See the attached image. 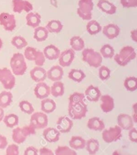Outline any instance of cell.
Returning a JSON list of instances; mask_svg holds the SVG:
<instances>
[{
    "instance_id": "cell-1",
    "label": "cell",
    "mask_w": 137,
    "mask_h": 155,
    "mask_svg": "<svg viewBox=\"0 0 137 155\" xmlns=\"http://www.w3.org/2000/svg\"><path fill=\"white\" fill-rule=\"evenodd\" d=\"M114 60L119 66L125 67L136 58V52L132 46L123 47L118 53L114 55Z\"/></svg>"
},
{
    "instance_id": "cell-2",
    "label": "cell",
    "mask_w": 137,
    "mask_h": 155,
    "mask_svg": "<svg viewBox=\"0 0 137 155\" xmlns=\"http://www.w3.org/2000/svg\"><path fill=\"white\" fill-rule=\"evenodd\" d=\"M11 71L15 76H23L27 69L26 62L23 54L14 53L10 60Z\"/></svg>"
},
{
    "instance_id": "cell-3",
    "label": "cell",
    "mask_w": 137,
    "mask_h": 155,
    "mask_svg": "<svg viewBox=\"0 0 137 155\" xmlns=\"http://www.w3.org/2000/svg\"><path fill=\"white\" fill-rule=\"evenodd\" d=\"M102 55L93 48H87L82 50V60L90 67L98 68L102 65Z\"/></svg>"
},
{
    "instance_id": "cell-4",
    "label": "cell",
    "mask_w": 137,
    "mask_h": 155,
    "mask_svg": "<svg viewBox=\"0 0 137 155\" xmlns=\"http://www.w3.org/2000/svg\"><path fill=\"white\" fill-rule=\"evenodd\" d=\"M36 129L31 125L24 126L23 127H16L12 131V140L17 145L23 143L30 136L36 134Z\"/></svg>"
},
{
    "instance_id": "cell-5",
    "label": "cell",
    "mask_w": 137,
    "mask_h": 155,
    "mask_svg": "<svg viewBox=\"0 0 137 155\" xmlns=\"http://www.w3.org/2000/svg\"><path fill=\"white\" fill-rule=\"evenodd\" d=\"M24 58L30 61H34L36 66L42 67L45 63V57L43 52L34 47L26 46L24 50Z\"/></svg>"
},
{
    "instance_id": "cell-6",
    "label": "cell",
    "mask_w": 137,
    "mask_h": 155,
    "mask_svg": "<svg viewBox=\"0 0 137 155\" xmlns=\"http://www.w3.org/2000/svg\"><path fill=\"white\" fill-rule=\"evenodd\" d=\"M69 117L72 120H81L87 113V105L85 102L69 104L68 107Z\"/></svg>"
},
{
    "instance_id": "cell-7",
    "label": "cell",
    "mask_w": 137,
    "mask_h": 155,
    "mask_svg": "<svg viewBox=\"0 0 137 155\" xmlns=\"http://www.w3.org/2000/svg\"><path fill=\"white\" fill-rule=\"evenodd\" d=\"M93 6V0H79L77 14L84 21H90L92 18Z\"/></svg>"
},
{
    "instance_id": "cell-8",
    "label": "cell",
    "mask_w": 137,
    "mask_h": 155,
    "mask_svg": "<svg viewBox=\"0 0 137 155\" xmlns=\"http://www.w3.org/2000/svg\"><path fill=\"white\" fill-rule=\"evenodd\" d=\"M0 83L5 89H8V90L12 89L16 84L15 75L8 68H1L0 69Z\"/></svg>"
},
{
    "instance_id": "cell-9",
    "label": "cell",
    "mask_w": 137,
    "mask_h": 155,
    "mask_svg": "<svg viewBox=\"0 0 137 155\" xmlns=\"http://www.w3.org/2000/svg\"><path fill=\"white\" fill-rule=\"evenodd\" d=\"M102 132V140L108 144L117 142L122 138V130L118 126L110 127Z\"/></svg>"
},
{
    "instance_id": "cell-10",
    "label": "cell",
    "mask_w": 137,
    "mask_h": 155,
    "mask_svg": "<svg viewBox=\"0 0 137 155\" xmlns=\"http://www.w3.org/2000/svg\"><path fill=\"white\" fill-rule=\"evenodd\" d=\"M48 124V117L47 114L44 112H33L30 117V125L36 130H42L46 128Z\"/></svg>"
},
{
    "instance_id": "cell-11",
    "label": "cell",
    "mask_w": 137,
    "mask_h": 155,
    "mask_svg": "<svg viewBox=\"0 0 137 155\" xmlns=\"http://www.w3.org/2000/svg\"><path fill=\"white\" fill-rule=\"evenodd\" d=\"M0 25L2 26L6 31H13L17 26L14 15L8 12H2L0 14Z\"/></svg>"
},
{
    "instance_id": "cell-12",
    "label": "cell",
    "mask_w": 137,
    "mask_h": 155,
    "mask_svg": "<svg viewBox=\"0 0 137 155\" xmlns=\"http://www.w3.org/2000/svg\"><path fill=\"white\" fill-rule=\"evenodd\" d=\"M75 57V53L72 48L66 49L63 52H60V56L58 58L59 64L62 68H66L72 64Z\"/></svg>"
},
{
    "instance_id": "cell-13",
    "label": "cell",
    "mask_w": 137,
    "mask_h": 155,
    "mask_svg": "<svg viewBox=\"0 0 137 155\" xmlns=\"http://www.w3.org/2000/svg\"><path fill=\"white\" fill-rule=\"evenodd\" d=\"M12 7L15 13L26 12L27 13L33 10V6L27 0H12Z\"/></svg>"
},
{
    "instance_id": "cell-14",
    "label": "cell",
    "mask_w": 137,
    "mask_h": 155,
    "mask_svg": "<svg viewBox=\"0 0 137 155\" xmlns=\"http://www.w3.org/2000/svg\"><path fill=\"white\" fill-rule=\"evenodd\" d=\"M73 127V121L66 116L60 117L57 122V129L60 133H68Z\"/></svg>"
},
{
    "instance_id": "cell-15",
    "label": "cell",
    "mask_w": 137,
    "mask_h": 155,
    "mask_svg": "<svg viewBox=\"0 0 137 155\" xmlns=\"http://www.w3.org/2000/svg\"><path fill=\"white\" fill-rule=\"evenodd\" d=\"M117 126L121 130H129L134 126V122L130 115L126 114H120L117 118Z\"/></svg>"
},
{
    "instance_id": "cell-16",
    "label": "cell",
    "mask_w": 137,
    "mask_h": 155,
    "mask_svg": "<svg viewBox=\"0 0 137 155\" xmlns=\"http://www.w3.org/2000/svg\"><path fill=\"white\" fill-rule=\"evenodd\" d=\"M34 93L36 98L42 100L51 95V87L45 83V82L38 83L34 89Z\"/></svg>"
},
{
    "instance_id": "cell-17",
    "label": "cell",
    "mask_w": 137,
    "mask_h": 155,
    "mask_svg": "<svg viewBox=\"0 0 137 155\" xmlns=\"http://www.w3.org/2000/svg\"><path fill=\"white\" fill-rule=\"evenodd\" d=\"M101 101L100 107L101 110L104 113H109L111 112L114 108V100L111 95H101L99 98Z\"/></svg>"
},
{
    "instance_id": "cell-18",
    "label": "cell",
    "mask_w": 137,
    "mask_h": 155,
    "mask_svg": "<svg viewBox=\"0 0 137 155\" xmlns=\"http://www.w3.org/2000/svg\"><path fill=\"white\" fill-rule=\"evenodd\" d=\"M102 34L108 39H113L119 36L120 32V27L114 24H107L104 27H102Z\"/></svg>"
},
{
    "instance_id": "cell-19",
    "label": "cell",
    "mask_w": 137,
    "mask_h": 155,
    "mask_svg": "<svg viewBox=\"0 0 137 155\" xmlns=\"http://www.w3.org/2000/svg\"><path fill=\"white\" fill-rule=\"evenodd\" d=\"M30 77L36 83L45 82L47 79V71L42 67L36 66L30 71Z\"/></svg>"
},
{
    "instance_id": "cell-20",
    "label": "cell",
    "mask_w": 137,
    "mask_h": 155,
    "mask_svg": "<svg viewBox=\"0 0 137 155\" xmlns=\"http://www.w3.org/2000/svg\"><path fill=\"white\" fill-rule=\"evenodd\" d=\"M42 136L48 142L54 143V142H58L60 139V133L57 130V128L48 127V128H45Z\"/></svg>"
},
{
    "instance_id": "cell-21",
    "label": "cell",
    "mask_w": 137,
    "mask_h": 155,
    "mask_svg": "<svg viewBox=\"0 0 137 155\" xmlns=\"http://www.w3.org/2000/svg\"><path fill=\"white\" fill-rule=\"evenodd\" d=\"M63 75H64V72H63V68L60 65L53 66L47 71V78L53 82L60 81L63 79Z\"/></svg>"
},
{
    "instance_id": "cell-22",
    "label": "cell",
    "mask_w": 137,
    "mask_h": 155,
    "mask_svg": "<svg viewBox=\"0 0 137 155\" xmlns=\"http://www.w3.org/2000/svg\"><path fill=\"white\" fill-rule=\"evenodd\" d=\"M84 94L85 98H87L89 101H92V102H97L100 98L101 95H102L99 88L93 86V85L89 86L86 89Z\"/></svg>"
},
{
    "instance_id": "cell-23",
    "label": "cell",
    "mask_w": 137,
    "mask_h": 155,
    "mask_svg": "<svg viewBox=\"0 0 137 155\" xmlns=\"http://www.w3.org/2000/svg\"><path fill=\"white\" fill-rule=\"evenodd\" d=\"M42 52H43L45 58L50 61H54L58 59L61 51L56 45H48L46 47H45Z\"/></svg>"
},
{
    "instance_id": "cell-24",
    "label": "cell",
    "mask_w": 137,
    "mask_h": 155,
    "mask_svg": "<svg viewBox=\"0 0 137 155\" xmlns=\"http://www.w3.org/2000/svg\"><path fill=\"white\" fill-rule=\"evenodd\" d=\"M97 7L102 12H105L108 15H114L117 12V7L108 0H99L97 2Z\"/></svg>"
},
{
    "instance_id": "cell-25",
    "label": "cell",
    "mask_w": 137,
    "mask_h": 155,
    "mask_svg": "<svg viewBox=\"0 0 137 155\" xmlns=\"http://www.w3.org/2000/svg\"><path fill=\"white\" fill-rule=\"evenodd\" d=\"M87 127V128L91 130L102 132V130H105V126L102 120H101L99 117H91L88 120Z\"/></svg>"
},
{
    "instance_id": "cell-26",
    "label": "cell",
    "mask_w": 137,
    "mask_h": 155,
    "mask_svg": "<svg viewBox=\"0 0 137 155\" xmlns=\"http://www.w3.org/2000/svg\"><path fill=\"white\" fill-rule=\"evenodd\" d=\"M26 21L27 26L33 27V28H36L40 25L42 18H41V15L37 12H30L26 15Z\"/></svg>"
},
{
    "instance_id": "cell-27",
    "label": "cell",
    "mask_w": 137,
    "mask_h": 155,
    "mask_svg": "<svg viewBox=\"0 0 137 155\" xmlns=\"http://www.w3.org/2000/svg\"><path fill=\"white\" fill-rule=\"evenodd\" d=\"M56 107H57V104H56V102L53 99L46 98L42 100L41 109H42V111L44 112V113H53L56 110Z\"/></svg>"
},
{
    "instance_id": "cell-28",
    "label": "cell",
    "mask_w": 137,
    "mask_h": 155,
    "mask_svg": "<svg viewBox=\"0 0 137 155\" xmlns=\"http://www.w3.org/2000/svg\"><path fill=\"white\" fill-rule=\"evenodd\" d=\"M86 141L81 136H74L69 140V147L73 150H81L85 148Z\"/></svg>"
},
{
    "instance_id": "cell-29",
    "label": "cell",
    "mask_w": 137,
    "mask_h": 155,
    "mask_svg": "<svg viewBox=\"0 0 137 155\" xmlns=\"http://www.w3.org/2000/svg\"><path fill=\"white\" fill-rule=\"evenodd\" d=\"M69 44L72 47V49L74 50L75 51H82L84 47H85L84 39L79 36H72L70 39V41H69Z\"/></svg>"
},
{
    "instance_id": "cell-30",
    "label": "cell",
    "mask_w": 137,
    "mask_h": 155,
    "mask_svg": "<svg viewBox=\"0 0 137 155\" xmlns=\"http://www.w3.org/2000/svg\"><path fill=\"white\" fill-rule=\"evenodd\" d=\"M65 87L63 83L60 81L54 82V84L51 87V94L55 98H59L64 95Z\"/></svg>"
},
{
    "instance_id": "cell-31",
    "label": "cell",
    "mask_w": 137,
    "mask_h": 155,
    "mask_svg": "<svg viewBox=\"0 0 137 155\" xmlns=\"http://www.w3.org/2000/svg\"><path fill=\"white\" fill-rule=\"evenodd\" d=\"M45 28L48 30L49 33H59L63 30V25L61 21L59 20H51V21H48Z\"/></svg>"
},
{
    "instance_id": "cell-32",
    "label": "cell",
    "mask_w": 137,
    "mask_h": 155,
    "mask_svg": "<svg viewBox=\"0 0 137 155\" xmlns=\"http://www.w3.org/2000/svg\"><path fill=\"white\" fill-rule=\"evenodd\" d=\"M13 95L9 91H2L0 92V107L3 109L8 107L12 102Z\"/></svg>"
},
{
    "instance_id": "cell-33",
    "label": "cell",
    "mask_w": 137,
    "mask_h": 155,
    "mask_svg": "<svg viewBox=\"0 0 137 155\" xmlns=\"http://www.w3.org/2000/svg\"><path fill=\"white\" fill-rule=\"evenodd\" d=\"M48 34H49V32L45 27L39 26L35 28L33 37L37 42H43L46 40L47 38L48 37Z\"/></svg>"
},
{
    "instance_id": "cell-34",
    "label": "cell",
    "mask_w": 137,
    "mask_h": 155,
    "mask_svg": "<svg viewBox=\"0 0 137 155\" xmlns=\"http://www.w3.org/2000/svg\"><path fill=\"white\" fill-rule=\"evenodd\" d=\"M85 149L90 155H95L99 150V141L95 139H90L86 142Z\"/></svg>"
},
{
    "instance_id": "cell-35",
    "label": "cell",
    "mask_w": 137,
    "mask_h": 155,
    "mask_svg": "<svg viewBox=\"0 0 137 155\" xmlns=\"http://www.w3.org/2000/svg\"><path fill=\"white\" fill-rule=\"evenodd\" d=\"M86 29H87V33L91 36L98 34L99 32L102 31V27L100 24L95 20H90L87 24Z\"/></svg>"
},
{
    "instance_id": "cell-36",
    "label": "cell",
    "mask_w": 137,
    "mask_h": 155,
    "mask_svg": "<svg viewBox=\"0 0 137 155\" xmlns=\"http://www.w3.org/2000/svg\"><path fill=\"white\" fill-rule=\"evenodd\" d=\"M3 122L8 128H14L19 124V117L14 114H9L3 118Z\"/></svg>"
},
{
    "instance_id": "cell-37",
    "label": "cell",
    "mask_w": 137,
    "mask_h": 155,
    "mask_svg": "<svg viewBox=\"0 0 137 155\" xmlns=\"http://www.w3.org/2000/svg\"><path fill=\"white\" fill-rule=\"evenodd\" d=\"M68 77L70 80L76 82V83H81L85 79L86 75L84 71H81V70L72 69L68 74Z\"/></svg>"
},
{
    "instance_id": "cell-38",
    "label": "cell",
    "mask_w": 137,
    "mask_h": 155,
    "mask_svg": "<svg viewBox=\"0 0 137 155\" xmlns=\"http://www.w3.org/2000/svg\"><path fill=\"white\" fill-rule=\"evenodd\" d=\"M125 89L129 92H134L137 89V78L135 77H126L123 82Z\"/></svg>"
},
{
    "instance_id": "cell-39",
    "label": "cell",
    "mask_w": 137,
    "mask_h": 155,
    "mask_svg": "<svg viewBox=\"0 0 137 155\" xmlns=\"http://www.w3.org/2000/svg\"><path fill=\"white\" fill-rule=\"evenodd\" d=\"M100 54L102 55V58H112L114 57V49L113 47L109 44H105V45H102L100 48V51H99Z\"/></svg>"
},
{
    "instance_id": "cell-40",
    "label": "cell",
    "mask_w": 137,
    "mask_h": 155,
    "mask_svg": "<svg viewBox=\"0 0 137 155\" xmlns=\"http://www.w3.org/2000/svg\"><path fill=\"white\" fill-rule=\"evenodd\" d=\"M11 44L13 46H14L17 49H22V48L27 46L28 42L26 40L25 38H23V36H16L12 38Z\"/></svg>"
},
{
    "instance_id": "cell-41",
    "label": "cell",
    "mask_w": 137,
    "mask_h": 155,
    "mask_svg": "<svg viewBox=\"0 0 137 155\" xmlns=\"http://www.w3.org/2000/svg\"><path fill=\"white\" fill-rule=\"evenodd\" d=\"M19 107L21 111L25 114H27L31 115L34 112V107H33V104L30 101H26V100L21 101L19 103Z\"/></svg>"
},
{
    "instance_id": "cell-42",
    "label": "cell",
    "mask_w": 137,
    "mask_h": 155,
    "mask_svg": "<svg viewBox=\"0 0 137 155\" xmlns=\"http://www.w3.org/2000/svg\"><path fill=\"white\" fill-rule=\"evenodd\" d=\"M55 155H77L76 151L68 146H58L55 150Z\"/></svg>"
},
{
    "instance_id": "cell-43",
    "label": "cell",
    "mask_w": 137,
    "mask_h": 155,
    "mask_svg": "<svg viewBox=\"0 0 137 155\" xmlns=\"http://www.w3.org/2000/svg\"><path fill=\"white\" fill-rule=\"evenodd\" d=\"M85 100V96L84 93L81 92H74L71 94L69 98V104H73V103H79V102H84Z\"/></svg>"
},
{
    "instance_id": "cell-44",
    "label": "cell",
    "mask_w": 137,
    "mask_h": 155,
    "mask_svg": "<svg viewBox=\"0 0 137 155\" xmlns=\"http://www.w3.org/2000/svg\"><path fill=\"white\" fill-rule=\"evenodd\" d=\"M111 77V71L107 67L101 65L99 68V78L102 81L108 80Z\"/></svg>"
},
{
    "instance_id": "cell-45",
    "label": "cell",
    "mask_w": 137,
    "mask_h": 155,
    "mask_svg": "<svg viewBox=\"0 0 137 155\" xmlns=\"http://www.w3.org/2000/svg\"><path fill=\"white\" fill-rule=\"evenodd\" d=\"M19 147L17 144H11L6 147L5 155H19Z\"/></svg>"
},
{
    "instance_id": "cell-46",
    "label": "cell",
    "mask_w": 137,
    "mask_h": 155,
    "mask_svg": "<svg viewBox=\"0 0 137 155\" xmlns=\"http://www.w3.org/2000/svg\"><path fill=\"white\" fill-rule=\"evenodd\" d=\"M120 2L125 8L137 7V0H120Z\"/></svg>"
},
{
    "instance_id": "cell-47",
    "label": "cell",
    "mask_w": 137,
    "mask_h": 155,
    "mask_svg": "<svg viewBox=\"0 0 137 155\" xmlns=\"http://www.w3.org/2000/svg\"><path fill=\"white\" fill-rule=\"evenodd\" d=\"M128 137L129 139L132 142L136 143L137 142V130L134 127L131 128L130 130H128Z\"/></svg>"
},
{
    "instance_id": "cell-48",
    "label": "cell",
    "mask_w": 137,
    "mask_h": 155,
    "mask_svg": "<svg viewBox=\"0 0 137 155\" xmlns=\"http://www.w3.org/2000/svg\"><path fill=\"white\" fill-rule=\"evenodd\" d=\"M23 155H39V150L33 146H30L26 148Z\"/></svg>"
},
{
    "instance_id": "cell-49",
    "label": "cell",
    "mask_w": 137,
    "mask_h": 155,
    "mask_svg": "<svg viewBox=\"0 0 137 155\" xmlns=\"http://www.w3.org/2000/svg\"><path fill=\"white\" fill-rule=\"evenodd\" d=\"M39 155H55L51 149H49L48 148H45V147L39 149Z\"/></svg>"
},
{
    "instance_id": "cell-50",
    "label": "cell",
    "mask_w": 137,
    "mask_h": 155,
    "mask_svg": "<svg viewBox=\"0 0 137 155\" xmlns=\"http://www.w3.org/2000/svg\"><path fill=\"white\" fill-rule=\"evenodd\" d=\"M8 146V140L5 136L0 135V149H5Z\"/></svg>"
},
{
    "instance_id": "cell-51",
    "label": "cell",
    "mask_w": 137,
    "mask_h": 155,
    "mask_svg": "<svg viewBox=\"0 0 137 155\" xmlns=\"http://www.w3.org/2000/svg\"><path fill=\"white\" fill-rule=\"evenodd\" d=\"M137 103H135V104H133V105H132V120H133V122L135 123V124H136L137 123Z\"/></svg>"
},
{
    "instance_id": "cell-52",
    "label": "cell",
    "mask_w": 137,
    "mask_h": 155,
    "mask_svg": "<svg viewBox=\"0 0 137 155\" xmlns=\"http://www.w3.org/2000/svg\"><path fill=\"white\" fill-rule=\"evenodd\" d=\"M130 37L133 42H137V30L136 29H133L132 30H131Z\"/></svg>"
},
{
    "instance_id": "cell-53",
    "label": "cell",
    "mask_w": 137,
    "mask_h": 155,
    "mask_svg": "<svg viewBox=\"0 0 137 155\" xmlns=\"http://www.w3.org/2000/svg\"><path fill=\"white\" fill-rule=\"evenodd\" d=\"M5 117V111L2 107H0V122H2Z\"/></svg>"
},
{
    "instance_id": "cell-54",
    "label": "cell",
    "mask_w": 137,
    "mask_h": 155,
    "mask_svg": "<svg viewBox=\"0 0 137 155\" xmlns=\"http://www.w3.org/2000/svg\"><path fill=\"white\" fill-rule=\"evenodd\" d=\"M51 1V3L52 5H54V7H57V0H50Z\"/></svg>"
},
{
    "instance_id": "cell-55",
    "label": "cell",
    "mask_w": 137,
    "mask_h": 155,
    "mask_svg": "<svg viewBox=\"0 0 137 155\" xmlns=\"http://www.w3.org/2000/svg\"><path fill=\"white\" fill-rule=\"evenodd\" d=\"M111 155H123V154H122V153L120 152V151H117V150H116V151H113L112 154H111Z\"/></svg>"
},
{
    "instance_id": "cell-56",
    "label": "cell",
    "mask_w": 137,
    "mask_h": 155,
    "mask_svg": "<svg viewBox=\"0 0 137 155\" xmlns=\"http://www.w3.org/2000/svg\"><path fill=\"white\" fill-rule=\"evenodd\" d=\"M2 45H3V42L1 38H0V50H1V48H2Z\"/></svg>"
}]
</instances>
